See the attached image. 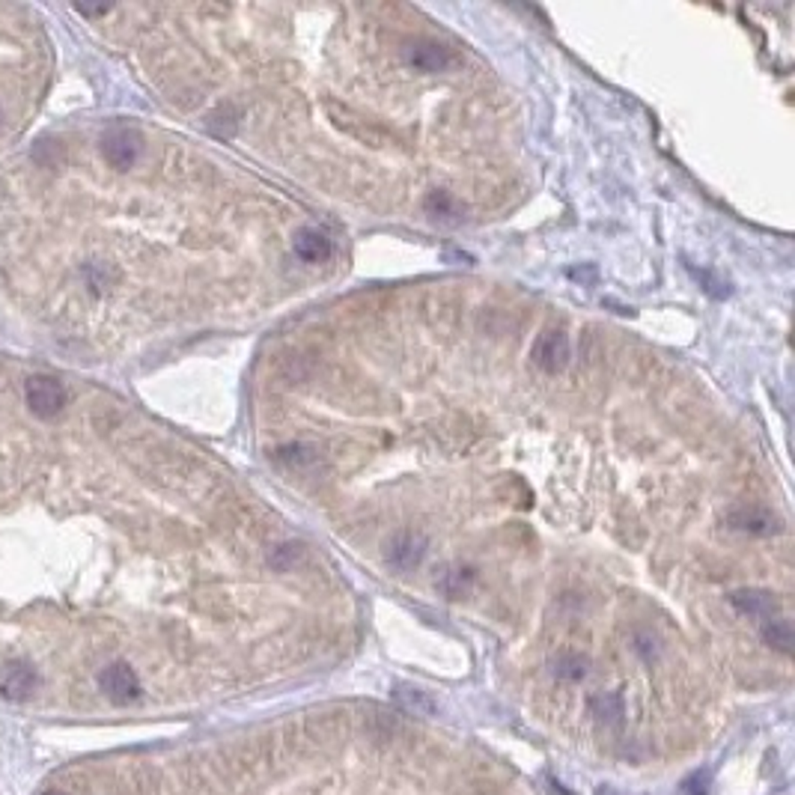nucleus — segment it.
<instances>
[{"mask_svg": "<svg viewBox=\"0 0 795 795\" xmlns=\"http://www.w3.org/2000/svg\"><path fill=\"white\" fill-rule=\"evenodd\" d=\"M0 119H4V111H0Z\"/></svg>", "mask_w": 795, "mask_h": 795, "instance_id": "obj_23", "label": "nucleus"}, {"mask_svg": "<svg viewBox=\"0 0 795 795\" xmlns=\"http://www.w3.org/2000/svg\"><path fill=\"white\" fill-rule=\"evenodd\" d=\"M24 399H28V408L33 414L48 421V417H57L63 412L66 388L54 375H30L28 384H24Z\"/></svg>", "mask_w": 795, "mask_h": 795, "instance_id": "obj_1", "label": "nucleus"}, {"mask_svg": "<svg viewBox=\"0 0 795 795\" xmlns=\"http://www.w3.org/2000/svg\"><path fill=\"white\" fill-rule=\"evenodd\" d=\"M590 712L596 715V721H605V724L623 721V712H626L623 697H617V694H596L590 701Z\"/></svg>", "mask_w": 795, "mask_h": 795, "instance_id": "obj_15", "label": "nucleus"}, {"mask_svg": "<svg viewBox=\"0 0 795 795\" xmlns=\"http://www.w3.org/2000/svg\"><path fill=\"white\" fill-rule=\"evenodd\" d=\"M423 209L432 217H441V221H456L462 215V206L456 203V197H453L450 191H432V194L426 197Z\"/></svg>", "mask_w": 795, "mask_h": 795, "instance_id": "obj_14", "label": "nucleus"}, {"mask_svg": "<svg viewBox=\"0 0 795 795\" xmlns=\"http://www.w3.org/2000/svg\"><path fill=\"white\" fill-rule=\"evenodd\" d=\"M295 257L304 259V262H322L331 257V239L322 230H316V226H304V230L295 233Z\"/></svg>", "mask_w": 795, "mask_h": 795, "instance_id": "obj_9", "label": "nucleus"}, {"mask_svg": "<svg viewBox=\"0 0 795 795\" xmlns=\"http://www.w3.org/2000/svg\"><path fill=\"white\" fill-rule=\"evenodd\" d=\"M39 688V674L33 670L28 661H6L0 665V697L10 703H24L37 694Z\"/></svg>", "mask_w": 795, "mask_h": 795, "instance_id": "obj_3", "label": "nucleus"}, {"mask_svg": "<svg viewBox=\"0 0 795 795\" xmlns=\"http://www.w3.org/2000/svg\"><path fill=\"white\" fill-rule=\"evenodd\" d=\"M763 641L777 652H790L792 643H795V632H792L790 619H781V617L768 619V623L763 626Z\"/></svg>", "mask_w": 795, "mask_h": 795, "instance_id": "obj_12", "label": "nucleus"}, {"mask_svg": "<svg viewBox=\"0 0 795 795\" xmlns=\"http://www.w3.org/2000/svg\"><path fill=\"white\" fill-rule=\"evenodd\" d=\"M99 688L113 703H131L141 697V679L126 661H113L99 674Z\"/></svg>", "mask_w": 795, "mask_h": 795, "instance_id": "obj_6", "label": "nucleus"}, {"mask_svg": "<svg viewBox=\"0 0 795 795\" xmlns=\"http://www.w3.org/2000/svg\"><path fill=\"white\" fill-rule=\"evenodd\" d=\"M42 795H66V792H54V790H51V792H42Z\"/></svg>", "mask_w": 795, "mask_h": 795, "instance_id": "obj_22", "label": "nucleus"}, {"mask_svg": "<svg viewBox=\"0 0 795 795\" xmlns=\"http://www.w3.org/2000/svg\"><path fill=\"white\" fill-rule=\"evenodd\" d=\"M730 528L733 530H742V534H754V537H766V534H775L777 530V519L772 512L766 510V506H739V510H733L727 515Z\"/></svg>", "mask_w": 795, "mask_h": 795, "instance_id": "obj_8", "label": "nucleus"}, {"mask_svg": "<svg viewBox=\"0 0 795 795\" xmlns=\"http://www.w3.org/2000/svg\"><path fill=\"white\" fill-rule=\"evenodd\" d=\"M438 590L444 593L447 599H459L462 593L471 590V584H474V572L471 570H462V566H450V570H444L438 575Z\"/></svg>", "mask_w": 795, "mask_h": 795, "instance_id": "obj_11", "label": "nucleus"}, {"mask_svg": "<svg viewBox=\"0 0 795 795\" xmlns=\"http://www.w3.org/2000/svg\"><path fill=\"white\" fill-rule=\"evenodd\" d=\"M703 790H706V777L701 781V775H694L692 781L685 783V792H688V795H703Z\"/></svg>", "mask_w": 795, "mask_h": 795, "instance_id": "obj_21", "label": "nucleus"}, {"mask_svg": "<svg viewBox=\"0 0 795 795\" xmlns=\"http://www.w3.org/2000/svg\"><path fill=\"white\" fill-rule=\"evenodd\" d=\"M423 557H426V539L421 534H414V530H399L384 545V561L397 572L417 570L423 563Z\"/></svg>", "mask_w": 795, "mask_h": 795, "instance_id": "obj_4", "label": "nucleus"}, {"mask_svg": "<svg viewBox=\"0 0 795 795\" xmlns=\"http://www.w3.org/2000/svg\"><path fill=\"white\" fill-rule=\"evenodd\" d=\"M587 668H590L587 659H584V655H578V652H561L552 661L554 676L566 679V683H578V679H584V676H587Z\"/></svg>", "mask_w": 795, "mask_h": 795, "instance_id": "obj_13", "label": "nucleus"}, {"mask_svg": "<svg viewBox=\"0 0 795 795\" xmlns=\"http://www.w3.org/2000/svg\"><path fill=\"white\" fill-rule=\"evenodd\" d=\"M635 650H637V655H641V659L652 661L655 655H659L661 643H659V637H655L652 632H635Z\"/></svg>", "mask_w": 795, "mask_h": 795, "instance_id": "obj_18", "label": "nucleus"}, {"mask_svg": "<svg viewBox=\"0 0 795 795\" xmlns=\"http://www.w3.org/2000/svg\"><path fill=\"white\" fill-rule=\"evenodd\" d=\"M295 557H299V552H295V545H281L277 552L272 554V563L277 566V570H290V566L295 563Z\"/></svg>", "mask_w": 795, "mask_h": 795, "instance_id": "obj_20", "label": "nucleus"}, {"mask_svg": "<svg viewBox=\"0 0 795 795\" xmlns=\"http://www.w3.org/2000/svg\"><path fill=\"white\" fill-rule=\"evenodd\" d=\"M141 150H143V137L135 128H111L102 135V155L117 170L135 168V161L141 159Z\"/></svg>", "mask_w": 795, "mask_h": 795, "instance_id": "obj_2", "label": "nucleus"}, {"mask_svg": "<svg viewBox=\"0 0 795 795\" xmlns=\"http://www.w3.org/2000/svg\"><path fill=\"white\" fill-rule=\"evenodd\" d=\"M730 605L739 611V614L748 617H772L775 614V596L766 590H736L730 596Z\"/></svg>", "mask_w": 795, "mask_h": 795, "instance_id": "obj_10", "label": "nucleus"}, {"mask_svg": "<svg viewBox=\"0 0 795 795\" xmlns=\"http://www.w3.org/2000/svg\"><path fill=\"white\" fill-rule=\"evenodd\" d=\"M694 275H697V281H703V283H706V292H712L715 299H721V295H727V283L718 281V277H712L709 272H697V268H694Z\"/></svg>", "mask_w": 795, "mask_h": 795, "instance_id": "obj_19", "label": "nucleus"}, {"mask_svg": "<svg viewBox=\"0 0 795 795\" xmlns=\"http://www.w3.org/2000/svg\"><path fill=\"white\" fill-rule=\"evenodd\" d=\"M397 701L403 706H408V709H414V712H432L435 709L430 697H426L423 692H414V688H397Z\"/></svg>", "mask_w": 795, "mask_h": 795, "instance_id": "obj_16", "label": "nucleus"}, {"mask_svg": "<svg viewBox=\"0 0 795 795\" xmlns=\"http://www.w3.org/2000/svg\"><path fill=\"white\" fill-rule=\"evenodd\" d=\"M277 456H281L286 465L301 468V465H307V462H316V450L304 447V444H292V447H283L281 453H277Z\"/></svg>", "mask_w": 795, "mask_h": 795, "instance_id": "obj_17", "label": "nucleus"}, {"mask_svg": "<svg viewBox=\"0 0 795 795\" xmlns=\"http://www.w3.org/2000/svg\"><path fill=\"white\" fill-rule=\"evenodd\" d=\"M406 60H408V66L421 69V72H444L447 66H453L450 48L441 45V42H432V39L412 42V45L406 48Z\"/></svg>", "mask_w": 795, "mask_h": 795, "instance_id": "obj_7", "label": "nucleus"}, {"mask_svg": "<svg viewBox=\"0 0 795 795\" xmlns=\"http://www.w3.org/2000/svg\"><path fill=\"white\" fill-rule=\"evenodd\" d=\"M530 357L539 370L545 373H561L566 364H570V337L563 334L561 328H548L537 337L534 348H530Z\"/></svg>", "mask_w": 795, "mask_h": 795, "instance_id": "obj_5", "label": "nucleus"}]
</instances>
